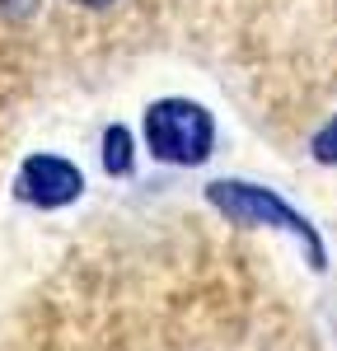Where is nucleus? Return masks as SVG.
I'll list each match as a JSON object with an SVG mask.
<instances>
[{
    "label": "nucleus",
    "instance_id": "7",
    "mask_svg": "<svg viewBox=\"0 0 337 351\" xmlns=\"http://www.w3.org/2000/svg\"><path fill=\"white\" fill-rule=\"evenodd\" d=\"M75 5H89V10H99V5H112V0H75Z\"/></svg>",
    "mask_w": 337,
    "mask_h": 351
},
{
    "label": "nucleus",
    "instance_id": "1",
    "mask_svg": "<svg viewBox=\"0 0 337 351\" xmlns=\"http://www.w3.org/2000/svg\"><path fill=\"white\" fill-rule=\"evenodd\" d=\"M211 112L192 99H160L145 108V145L164 164H201L211 155Z\"/></svg>",
    "mask_w": 337,
    "mask_h": 351
},
{
    "label": "nucleus",
    "instance_id": "5",
    "mask_svg": "<svg viewBox=\"0 0 337 351\" xmlns=\"http://www.w3.org/2000/svg\"><path fill=\"white\" fill-rule=\"evenodd\" d=\"M314 150H319V160H337V122L314 141Z\"/></svg>",
    "mask_w": 337,
    "mask_h": 351
},
{
    "label": "nucleus",
    "instance_id": "6",
    "mask_svg": "<svg viewBox=\"0 0 337 351\" xmlns=\"http://www.w3.org/2000/svg\"><path fill=\"white\" fill-rule=\"evenodd\" d=\"M33 5H38V0H0V10H5V14H14V19H19V14H28Z\"/></svg>",
    "mask_w": 337,
    "mask_h": 351
},
{
    "label": "nucleus",
    "instance_id": "3",
    "mask_svg": "<svg viewBox=\"0 0 337 351\" xmlns=\"http://www.w3.org/2000/svg\"><path fill=\"white\" fill-rule=\"evenodd\" d=\"M19 188H24L28 202H38V206H66V202H75L84 188L80 169L66 160H56V155H33L24 164V173H19Z\"/></svg>",
    "mask_w": 337,
    "mask_h": 351
},
{
    "label": "nucleus",
    "instance_id": "4",
    "mask_svg": "<svg viewBox=\"0 0 337 351\" xmlns=\"http://www.w3.org/2000/svg\"><path fill=\"white\" fill-rule=\"evenodd\" d=\"M103 164H108V173H127L132 169V136L122 132V127H112L103 136Z\"/></svg>",
    "mask_w": 337,
    "mask_h": 351
},
{
    "label": "nucleus",
    "instance_id": "2",
    "mask_svg": "<svg viewBox=\"0 0 337 351\" xmlns=\"http://www.w3.org/2000/svg\"><path fill=\"white\" fill-rule=\"evenodd\" d=\"M211 202L221 206L225 216H234L239 225H253V220H258V225H267V220H272V225H281V230H290V234H300V239H305V248H309V258H314V263L323 258L319 234L305 225V216H295L290 206H281L267 188H249V183H216V188H211Z\"/></svg>",
    "mask_w": 337,
    "mask_h": 351
}]
</instances>
